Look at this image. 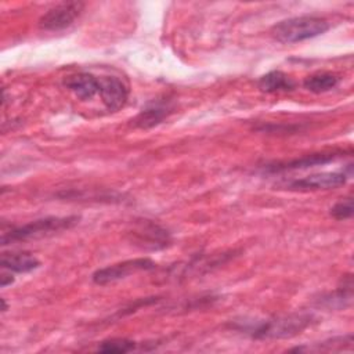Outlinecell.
<instances>
[{"mask_svg": "<svg viewBox=\"0 0 354 354\" xmlns=\"http://www.w3.org/2000/svg\"><path fill=\"white\" fill-rule=\"evenodd\" d=\"M174 106V101L169 95L151 100L133 119V124L138 129H151L158 126L173 113Z\"/></svg>", "mask_w": 354, "mask_h": 354, "instance_id": "8", "label": "cell"}, {"mask_svg": "<svg viewBox=\"0 0 354 354\" xmlns=\"http://www.w3.org/2000/svg\"><path fill=\"white\" fill-rule=\"evenodd\" d=\"M353 174V165H347L346 169L339 171H322L314 173L301 178H295L286 184L289 189H333L346 184Z\"/></svg>", "mask_w": 354, "mask_h": 354, "instance_id": "7", "label": "cell"}, {"mask_svg": "<svg viewBox=\"0 0 354 354\" xmlns=\"http://www.w3.org/2000/svg\"><path fill=\"white\" fill-rule=\"evenodd\" d=\"M339 76L330 72H318L314 75H310L304 79L303 86L304 88H307L311 93L315 94H321V93H326L332 88H335L339 84Z\"/></svg>", "mask_w": 354, "mask_h": 354, "instance_id": "15", "label": "cell"}, {"mask_svg": "<svg viewBox=\"0 0 354 354\" xmlns=\"http://www.w3.org/2000/svg\"><path fill=\"white\" fill-rule=\"evenodd\" d=\"M353 213H354V209H353L351 196H346L340 199L330 207V216L335 217L336 220H347L353 216Z\"/></svg>", "mask_w": 354, "mask_h": 354, "instance_id": "18", "label": "cell"}, {"mask_svg": "<svg viewBox=\"0 0 354 354\" xmlns=\"http://www.w3.org/2000/svg\"><path fill=\"white\" fill-rule=\"evenodd\" d=\"M346 151L337 149V151H326V152H317L304 155L296 159H292L289 162H278V163H270L266 166V170L270 173H278V171H286V170H299V169H307L318 165H326L329 162H335L336 159L344 156Z\"/></svg>", "mask_w": 354, "mask_h": 354, "instance_id": "9", "label": "cell"}, {"mask_svg": "<svg viewBox=\"0 0 354 354\" xmlns=\"http://www.w3.org/2000/svg\"><path fill=\"white\" fill-rule=\"evenodd\" d=\"M257 86L261 91L272 94V93L293 90L295 82L290 79V76H288L282 71H271L259 79Z\"/></svg>", "mask_w": 354, "mask_h": 354, "instance_id": "14", "label": "cell"}, {"mask_svg": "<svg viewBox=\"0 0 354 354\" xmlns=\"http://www.w3.org/2000/svg\"><path fill=\"white\" fill-rule=\"evenodd\" d=\"M1 303H3V311H6V310H7V304H6V300H4V299H1Z\"/></svg>", "mask_w": 354, "mask_h": 354, "instance_id": "20", "label": "cell"}, {"mask_svg": "<svg viewBox=\"0 0 354 354\" xmlns=\"http://www.w3.org/2000/svg\"><path fill=\"white\" fill-rule=\"evenodd\" d=\"M329 29V22L317 15L292 17L275 24L271 29L272 36L281 43H297L317 37Z\"/></svg>", "mask_w": 354, "mask_h": 354, "instance_id": "2", "label": "cell"}, {"mask_svg": "<svg viewBox=\"0 0 354 354\" xmlns=\"http://www.w3.org/2000/svg\"><path fill=\"white\" fill-rule=\"evenodd\" d=\"M137 343L129 339H122V337H113V339H108L104 340L98 344L97 350L100 353H105V354H123V353H129L133 351L136 348Z\"/></svg>", "mask_w": 354, "mask_h": 354, "instance_id": "17", "label": "cell"}, {"mask_svg": "<svg viewBox=\"0 0 354 354\" xmlns=\"http://www.w3.org/2000/svg\"><path fill=\"white\" fill-rule=\"evenodd\" d=\"M1 267L12 272H30L40 266V261L30 253H3Z\"/></svg>", "mask_w": 354, "mask_h": 354, "instance_id": "13", "label": "cell"}, {"mask_svg": "<svg viewBox=\"0 0 354 354\" xmlns=\"http://www.w3.org/2000/svg\"><path fill=\"white\" fill-rule=\"evenodd\" d=\"M79 216H65V217H44L39 220H33L24 225L15 227L8 232H3L1 243L8 245L11 242H21L35 238H41L48 234L59 232L64 230H69L79 223Z\"/></svg>", "mask_w": 354, "mask_h": 354, "instance_id": "3", "label": "cell"}, {"mask_svg": "<svg viewBox=\"0 0 354 354\" xmlns=\"http://www.w3.org/2000/svg\"><path fill=\"white\" fill-rule=\"evenodd\" d=\"M64 84L82 101L93 100L100 91V77H95L88 72L69 75L64 80Z\"/></svg>", "mask_w": 354, "mask_h": 354, "instance_id": "11", "label": "cell"}, {"mask_svg": "<svg viewBox=\"0 0 354 354\" xmlns=\"http://www.w3.org/2000/svg\"><path fill=\"white\" fill-rule=\"evenodd\" d=\"M83 1H64L59 3L47 12H44L39 19V28L47 32H58L69 28L83 12Z\"/></svg>", "mask_w": 354, "mask_h": 354, "instance_id": "6", "label": "cell"}, {"mask_svg": "<svg viewBox=\"0 0 354 354\" xmlns=\"http://www.w3.org/2000/svg\"><path fill=\"white\" fill-rule=\"evenodd\" d=\"M353 348V335H344V336H337L332 339H326L319 343H313L307 346H297L290 348V351H306V353H333V351H344L348 350L351 351Z\"/></svg>", "mask_w": 354, "mask_h": 354, "instance_id": "12", "label": "cell"}, {"mask_svg": "<svg viewBox=\"0 0 354 354\" xmlns=\"http://www.w3.org/2000/svg\"><path fill=\"white\" fill-rule=\"evenodd\" d=\"M98 94L104 105L109 111L115 112L124 106L129 97V88L124 84V82L116 76H102L100 77Z\"/></svg>", "mask_w": 354, "mask_h": 354, "instance_id": "10", "label": "cell"}, {"mask_svg": "<svg viewBox=\"0 0 354 354\" xmlns=\"http://www.w3.org/2000/svg\"><path fill=\"white\" fill-rule=\"evenodd\" d=\"M314 322L310 314H288L267 319H241L234 321L231 328L242 332L252 339H288L300 335Z\"/></svg>", "mask_w": 354, "mask_h": 354, "instance_id": "1", "label": "cell"}, {"mask_svg": "<svg viewBox=\"0 0 354 354\" xmlns=\"http://www.w3.org/2000/svg\"><path fill=\"white\" fill-rule=\"evenodd\" d=\"M353 297V282H351V275H344L342 279V285L329 296L324 297V301L329 307H336V308H344L351 303Z\"/></svg>", "mask_w": 354, "mask_h": 354, "instance_id": "16", "label": "cell"}, {"mask_svg": "<svg viewBox=\"0 0 354 354\" xmlns=\"http://www.w3.org/2000/svg\"><path fill=\"white\" fill-rule=\"evenodd\" d=\"M129 239L144 250H160L171 243L170 232L151 220L137 221L129 231Z\"/></svg>", "mask_w": 354, "mask_h": 354, "instance_id": "4", "label": "cell"}, {"mask_svg": "<svg viewBox=\"0 0 354 354\" xmlns=\"http://www.w3.org/2000/svg\"><path fill=\"white\" fill-rule=\"evenodd\" d=\"M0 281H1V286L3 288H6L7 285H11L14 282V277L11 275V271L10 272H1Z\"/></svg>", "mask_w": 354, "mask_h": 354, "instance_id": "19", "label": "cell"}, {"mask_svg": "<svg viewBox=\"0 0 354 354\" xmlns=\"http://www.w3.org/2000/svg\"><path fill=\"white\" fill-rule=\"evenodd\" d=\"M156 268V263L148 257H138L124 260L112 266H106L104 268H98L93 275L91 279L97 285H108L123 279L131 274L140 271H152Z\"/></svg>", "mask_w": 354, "mask_h": 354, "instance_id": "5", "label": "cell"}]
</instances>
